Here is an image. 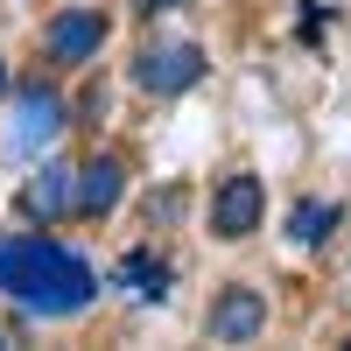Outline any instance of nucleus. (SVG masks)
<instances>
[{
    "label": "nucleus",
    "mask_w": 351,
    "mask_h": 351,
    "mask_svg": "<svg viewBox=\"0 0 351 351\" xmlns=\"http://www.w3.org/2000/svg\"><path fill=\"white\" fill-rule=\"evenodd\" d=\"M288 232H295V246H324L330 232H337V204L302 197V204H295V218H288Z\"/></svg>",
    "instance_id": "nucleus-10"
},
{
    "label": "nucleus",
    "mask_w": 351,
    "mask_h": 351,
    "mask_svg": "<svg viewBox=\"0 0 351 351\" xmlns=\"http://www.w3.org/2000/svg\"><path fill=\"white\" fill-rule=\"evenodd\" d=\"M21 204H28V218H43V225L64 218V211H71V169H64V162H43L36 183L21 190Z\"/></svg>",
    "instance_id": "nucleus-8"
},
{
    "label": "nucleus",
    "mask_w": 351,
    "mask_h": 351,
    "mask_svg": "<svg viewBox=\"0 0 351 351\" xmlns=\"http://www.w3.org/2000/svg\"><path fill=\"white\" fill-rule=\"evenodd\" d=\"M0 295L21 302L28 316H84L99 302V267L64 239H43V232H0Z\"/></svg>",
    "instance_id": "nucleus-1"
},
{
    "label": "nucleus",
    "mask_w": 351,
    "mask_h": 351,
    "mask_svg": "<svg viewBox=\"0 0 351 351\" xmlns=\"http://www.w3.org/2000/svg\"><path fill=\"white\" fill-rule=\"evenodd\" d=\"M260 211H267V190H260V176H225L211 190V232L218 239H253L260 232Z\"/></svg>",
    "instance_id": "nucleus-4"
},
{
    "label": "nucleus",
    "mask_w": 351,
    "mask_h": 351,
    "mask_svg": "<svg viewBox=\"0 0 351 351\" xmlns=\"http://www.w3.org/2000/svg\"><path fill=\"white\" fill-rule=\"evenodd\" d=\"M120 288H127L134 302H162V295H169V260H155L148 246H134V253L120 260Z\"/></svg>",
    "instance_id": "nucleus-9"
},
{
    "label": "nucleus",
    "mask_w": 351,
    "mask_h": 351,
    "mask_svg": "<svg viewBox=\"0 0 351 351\" xmlns=\"http://www.w3.org/2000/svg\"><path fill=\"white\" fill-rule=\"evenodd\" d=\"M204 330H211V344H253L260 330H267V295L260 288H225V295L211 302V316H204Z\"/></svg>",
    "instance_id": "nucleus-6"
},
{
    "label": "nucleus",
    "mask_w": 351,
    "mask_h": 351,
    "mask_svg": "<svg viewBox=\"0 0 351 351\" xmlns=\"http://www.w3.org/2000/svg\"><path fill=\"white\" fill-rule=\"evenodd\" d=\"M43 49H49V64H64V71L99 64V49H106V14H99V8H56L49 28H43Z\"/></svg>",
    "instance_id": "nucleus-2"
},
{
    "label": "nucleus",
    "mask_w": 351,
    "mask_h": 351,
    "mask_svg": "<svg viewBox=\"0 0 351 351\" xmlns=\"http://www.w3.org/2000/svg\"><path fill=\"white\" fill-rule=\"evenodd\" d=\"M71 127V106H64V92H56V84H21L14 92V141L21 148H43V141H56Z\"/></svg>",
    "instance_id": "nucleus-5"
},
{
    "label": "nucleus",
    "mask_w": 351,
    "mask_h": 351,
    "mask_svg": "<svg viewBox=\"0 0 351 351\" xmlns=\"http://www.w3.org/2000/svg\"><path fill=\"white\" fill-rule=\"evenodd\" d=\"M0 99H8V56H0Z\"/></svg>",
    "instance_id": "nucleus-11"
},
{
    "label": "nucleus",
    "mask_w": 351,
    "mask_h": 351,
    "mask_svg": "<svg viewBox=\"0 0 351 351\" xmlns=\"http://www.w3.org/2000/svg\"><path fill=\"white\" fill-rule=\"evenodd\" d=\"M120 197H127V162L120 155H92V162L71 169V211L77 218H106Z\"/></svg>",
    "instance_id": "nucleus-7"
},
{
    "label": "nucleus",
    "mask_w": 351,
    "mask_h": 351,
    "mask_svg": "<svg viewBox=\"0 0 351 351\" xmlns=\"http://www.w3.org/2000/svg\"><path fill=\"white\" fill-rule=\"evenodd\" d=\"M197 77H204V49H197V43H155V49L134 56V84H141V92H155V99L190 92Z\"/></svg>",
    "instance_id": "nucleus-3"
}]
</instances>
